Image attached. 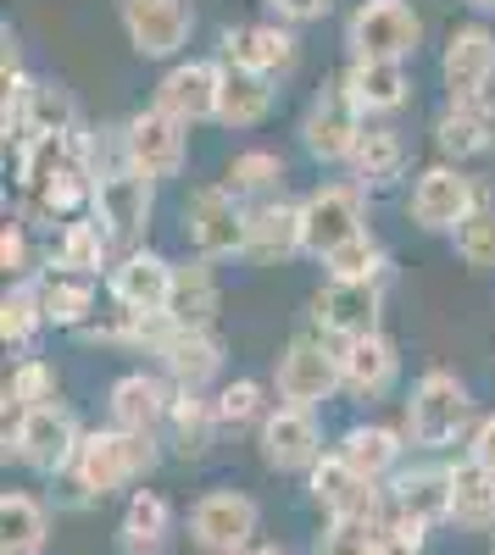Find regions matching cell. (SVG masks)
<instances>
[{
    "mask_svg": "<svg viewBox=\"0 0 495 555\" xmlns=\"http://www.w3.org/2000/svg\"><path fill=\"white\" fill-rule=\"evenodd\" d=\"M256 455H262L267 473H279V478H306V473L329 455V450H323V423H318V411L284 405V400H279L274 411H267V423L256 428Z\"/></svg>",
    "mask_w": 495,
    "mask_h": 555,
    "instance_id": "cell-14",
    "label": "cell"
},
{
    "mask_svg": "<svg viewBox=\"0 0 495 555\" xmlns=\"http://www.w3.org/2000/svg\"><path fill=\"white\" fill-rule=\"evenodd\" d=\"M274 112H279V78H262V73H240V67H229V78H223L217 128L251 133V128H262Z\"/></svg>",
    "mask_w": 495,
    "mask_h": 555,
    "instance_id": "cell-35",
    "label": "cell"
},
{
    "mask_svg": "<svg viewBox=\"0 0 495 555\" xmlns=\"http://www.w3.org/2000/svg\"><path fill=\"white\" fill-rule=\"evenodd\" d=\"M262 7H267V17H279L290 28H306V23H323L340 0H262Z\"/></svg>",
    "mask_w": 495,
    "mask_h": 555,
    "instance_id": "cell-47",
    "label": "cell"
},
{
    "mask_svg": "<svg viewBox=\"0 0 495 555\" xmlns=\"http://www.w3.org/2000/svg\"><path fill=\"white\" fill-rule=\"evenodd\" d=\"M384 522H368V517H323V528H318V539H312L306 555H373Z\"/></svg>",
    "mask_w": 495,
    "mask_h": 555,
    "instance_id": "cell-44",
    "label": "cell"
},
{
    "mask_svg": "<svg viewBox=\"0 0 495 555\" xmlns=\"http://www.w3.org/2000/svg\"><path fill=\"white\" fill-rule=\"evenodd\" d=\"M84 434L89 428L73 416V405H62V400L34 405V411H23V416L7 423V461H17V467L34 473V478H67Z\"/></svg>",
    "mask_w": 495,
    "mask_h": 555,
    "instance_id": "cell-3",
    "label": "cell"
},
{
    "mask_svg": "<svg viewBox=\"0 0 495 555\" xmlns=\"http://www.w3.org/2000/svg\"><path fill=\"white\" fill-rule=\"evenodd\" d=\"M51 328L45 322V306H39V284L34 278H17V284H7V295H0V345L17 350V356H34L39 334Z\"/></svg>",
    "mask_w": 495,
    "mask_h": 555,
    "instance_id": "cell-39",
    "label": "cell"
},
{
    "mask_svg": "<svg viewBox=\"0 0 495 555\" xmlns=\"http://www.w3.org/2000/svg\"><path fill=\"white\" fill-rule=\"evenodd\" d=\"M312 328L334 345L379 334L384 328V284L379 278H323V289L312 295Z\"/></svg>",
    "mask_w": 495,
    "mask_h": 555,
    "instance_id": "cell-15",
    "label": "cell"
},
{
    "mask_svg": "<svg viewBox=\"0 0 495 555\" xmlns=\"http://www.w3.org/2000/svg\"><path fill=\"white\" fill-rule=\"evenodd\" d=\"M117 151H123L128 167H140L145 178L167 183V178H178L190 167V122H178L173 112H162L151 101L117 128Z\"/></svg>",
    "mask_w": 495,
    "mask_h": 555,
    "instance_id": "cell-11",
    "label": "cell"
},
{
    "mask_svg": "<svg viewBox=\"0 0 495 555\" xmlns=\"http://www.w3.org/2000/svg\"><path fill=\"white\" fill-rule=\"evenodd\" d=\"M368 190L351 178H323L318 190L301 195V234H306V256L323 261L329 250L351 245L356 234H368Z\"/></svg>",
    "mask_w": 495,
    "mask_h": 555,
    "instance_id": "cell-8",
    "label": "cell"
},
{
    "mask_svg": "<svg viewBox=\"0 0 495 555\" xmlns=\"http://www.w3.org/2000/svg\"><path fill=\"white\" fill-rule=\"evenodd\" d=\"M429 139H434V156L440 162H479L495 151V101H445L429 122Z\"/></svg>",
    "mask_w": 495,
    "mask_h": 555,
    "instance_id": "cell-26",
    "label": "cell"
},
{
    "mask_svg": "<svg viewBox=\"0 0 495 555\" xmlns=\"http://www.w3.org/2000/svg\"><path fill=\"white\" fill-rule=\"evenodd\" d=\"M245 555H290V550L274 544V539H256V544H245Z\"/></svg>",
    "mask_w": 495,
    "mask_h": 555,
    "instance_id": "cell-50",
    "label": "cell"
},
{
    "mask_svg": "<svg viewBox=\"0 0 495 555\" xmlns=\"http://www.w3.org/2000/svg\"><path fill=\"white\" fill-rule=\"evenodd\" d=\"M363 128H368V117L345 101L340 83H329V89H318V95L306 101V112L295 122V139H301V156L312 167H345L351 151H356V139H363Z\"/></svg>",
    "mask_w": 495,
    "mask_h": 555,
    "instance_id": "cell-13",
    "label": "cell"
},
{
    "mask_svg": "<svg viewBox=\"0 0 495 555\" xmlns=\"http://www.w3.org/2000/svg\"><path fill=\"white\" fill-rule=\"evenodd\" d=\"M217 56L229 62V67H240V73L284 78V73H295V62H301V39H295V28H290V23H279V17L234 23V28H223Z\"/></svg>",
    "mask_w": 495,
    "mask_h": 555,
    "instance_id": "cell-20",
    "label": "cell"
},
{
    "mask_svg": "<svg viewBox=\"0 0 495 555\" xmlns=\"http://www.w3.org/2000/svg\"><path fill=\"white\" fill-rule=\"evenodd\" d=\"M156 467H162V434H134L106 423L84 434L67 483L84 500H112V494H134V483H145Z\"/></svg>",
    "mask_w": 495,
    "mask_h": 555,
    "instance_id": "cell-1",
    "label": "cell"
},
{
    "mask_svg": "<svg viewBox=\"0 0 495 555\" xmlns=\"http://www.w3.org/2000/svg\"><path fill=\"white\" fill-rule=\"evenodd\" d=\"M306 500L318 505L323 517H368V522H384V517H390L384 489L368 483L340 450H329L318 467L306 473Z\"/></svg>",
    "mask_w": 495,
    "mask_h": 555,
    "instance_id": "cell-19",
    "label": "cell"
},
{
    "mask_svg": "<svg viewBox=\"0 0 495 555\" xmlns=\"http://www.w3.org/2000/svg\"><path fill=\"white\" fill-rule=\"evenodd\" d=\"M217 434H223V423H217L212 395L178 389V395H173V411H167V423H162V444H173L178 461H201V455L217 444Z\"/></svg>",
    "mask_w": 495,
    "mask_h": 555,
    "instance_id": "cell-34",
    "label": "cell"
},
{
    "mask_svg": "<svg viewBox=\"0 0 495 555\" xmlns=\"http://www.w3.org/2000/svg\"><path fill=\"white\" fill-rule=\"evenodd\" d=\"M223 78H229V62L223 56H178L156 78V106L173 112L178 122H190V128L195 122H217Z\"/></svg>",
    "mask_w": 495,
    "mask_h": 555,
    "instance_id": "cell-17",
    "label": "cell"
},
{
    "mask_svg": "<svg viewBox=\"0 0 495 555\" xmlns=\"http://www.w3.org/2000/svg\"><path fill=\"white\" fill-rule=\"evenodd\" d=\"M384 500H390V517L395 522H418V528H440L452 522V461H407L390 483H384Z\"/></svg>",
    "mask_w": 495,
    "mask_h": 555,
    "instance_id": "cell-18",
    "label": "cell"
},
{
    "mask_svg": "<svg viewBox=\"0 0 495 555\" xmlns=\"http://www.w3.org/2000/svg\"><path fill=\"white\" fill-rule=\"evenodd\" d=\"M452 250H457V261L468 272H495V201L490 195L468 211V222L452 234Z\"/></svg>",
    "mask_w": 495,
    "mask_h": 555,
    "instance_id": "cell-42",
    "label": "cell"
},
{
    "mask_svg": "<svg viewBox=\"0 0 495 555\" xmlns=\"http://www.w3.org/2000/svg\"><path fill=\"white\" fill-rule=\"evenodd\" d=\"M117 28L140 62H178L190 56L195 7L190 0H117Z\"/></svg>",
    "mask_w": 495,
    "mask_h": 555,
    "instance_id": "cell-10",
    "label": "cell"
},
{
    "mask_svg": "<svg viewBox=\"0 0 495 555\" xmlns=\"http://www.w3.org/2000/svg\"><path fill=\"white\" fill-rule=\"evenodd\" d=\"M51 550V505L28 489L0 494V555H45Z\"/></svg>",
    "mask_w": 495,
    "mask_h": 555,
    "instance_id": "cell-36",
    "label": "cell"
},
{
    "mask_svg": "<svg viewBox=\"0 0 495 555\" xmlns=\"http://www.w3.org/2000/svg\"><path fill=\"white\" fill-rule=\"evenodd\" d=\"M345 89V101L363 112L368 122L379 117H395L401 106L412 101V62H384V56H345L340 78Z\"/></svg>",
    "mask_w": 495,
    "mask_h": 555,
    "instance_id": "cell-21",
    "label": "cell"
},
{
    "mask_svg": "<svg viewBox=\"0 0 495 555\" xmlns=\"http://www.w3.org/2000/svg\"><path fill=\"white\" fill-rule=\"evenodd\" d=\"M452 522L462 533H490L495 539V473L479 461H452Z\"/></svg>",
    "mask_w": 495,
    "mask_h": 555,
    "instance_id": "cell-38",
    "label": "cell"
},
{
    "mask_svg": "<svg viewBox=\"0 0 495 555\" xmlns=\"http://www.w3.org/2000/svg\"><path fill=\"white\" fill-rule=\"evenodd\" d=\"M173 272H178V261H167L162 250L128 245V250L112 261V272H106V300H112L117 311H167V300H173Z\"/></svg>",
    "mask_w": 495,
    "mask_h": 555,
    "instance_id": "cell-22",
    "label": "cell"
},
{
    "mask_svg": "<svg viewBox=\"0 0 495 555\" xmlns=\"http://www.w3.org/2000/svg\"><path fill=\"white\" fill-rule=\"evenodd\" d=\"M407 172H412V145H407V133H401L390 117L368 122L363 139H356V151H351V162H345V178L363 183L368 195H384V190H395V183L407 178Z\"/></svg>",
    "mask_w": 495,
    "mask_h": 555,
    "instance_id": "cell-27",
    "label": "cell"
},
{
    "mask_svg": "<svg viewBox=\"0 0 495 555\" xmlns=\"http://www.w3.org/2000/svg\"><path fill=\"white\" fill-rule=\"evenodd\" d=\"M173 384L162 366H134V373L112 378L106 389V423L117 428H134V434H162L167 411H173Z\"/></svg>",
    "mask_w": 495,
    "mask_h": 555,
    "instance_id": "cell-24",
    "label": "cell"
},
{
    "mask_svg": "<svg viewBox=\"0 0 495 555\" xmlns=\"http://www.w3.org/2000/svg\"><path fill=\"white\" fill-rule=\"evenodd\" d=\"M462 455L495 473V411H479V423H473L468 439H462Z\"/></svg>",
    "mask_w": 495,
    "mask_h": 555,
    "instance_id": "cell-49",
    "label": "cell"
},
{
    "mask_svg": "<svg viewBox=\"0 0 495 555\" xmlns=\"http://www.w3.org/2000/svg\"><path fill=\"white\" fill-rule=\"evenodd\" d=\"M323 278H390V250L379 245V234L368 228V234H356L351 245H340V250H329L323 256Z\"/></svg>",
    "mask_w": 495,
    "mask_h": 555,
    "instance_id": "cell-43",
    "label": "cell"
},
{
    "mask_svg": "<svg viewBox=\"0 0 495 555\" xmlns=\"http://www.w3.org/2000/svg\"><path fill=\"white\" fill-rule=\"evenodd\" d=\"M167 317L178 322V328H217V317H223V278H217V261H206V256L178 261Z\"/></svg>",
    "mask_w": 495,
    "mask_h": 555,
    "instance_id": "cell-33",
    "label": "cell"
},
{
    "mask_svg": "<svg viewBox=\"0 0 495 555\" xmlns=\"http://www.w3.org/2000/svg\"><path fill=\"white\" fill-rule=\"evenodd\" d=\"M123 256V245L106 234V228L96 222V217H73V222H62L56 234H51V250H45V267H62V272H84V278H101L106 284V272H112V261Z\"/></svg>",
    "mask_w": 495,
    "mask_h": 555,
    "instance_id": "cell-31",
    "label": "cell"
},
{
    "mask_svg": "<svg viewBox=\"0 0 495 555\" xmlns=\"http://www.w3.org/2000/svg\"><path fill=\"white\" fill-rule=\"evenodd\" d=\"M356 473H363L368 483H390L401 467H407V450H412V439H407V428H390V423H351L345 434H340V444H334Z\"/></svg>",
    "mask_w": 495,
    "mask_h": 555,
    "instance_id": "cell-32",
    "label": "cell"
},
{
    "mask_svg": "<svg viewBox=\"0 0 495 555\" xmlns=\"http://www.w3.org/2000/svg\"><path fill=\"white\" fill-rule=\"evenodd\" d=\"M78 128V112H73V95L51 78H34V95H28V133H67ZM23 133V139H28ZM17 139V145H23Z\"/></svg>",
    "mask_w": 495,
    "mask_h": 555,
    "instance_id": "cell-45",
    "label": "cell"
},
{
    "mask_svg": "<svg viewBox=\"0 0 495 555\" xmlns=\"http://www.w3.org/2000/svg\"><path fill=\"white\" fill-rule=\"evenodd\" d=\"M274 395L284 405H306V411H323L334 395H345V378H340V345L323 339L318 328L295 334L279 361H274Z\"/></svg>",
    "mask_w": 495,
    "mask_h": 555,
    "instance_id": "cell-5",
    "label": "cell"
},
{
    "mask_svg": "<svg viewBox=\"0 0 495 555\" xmlns=\"http://www.w3.org/2000/svg\"><path fill=\"white\" fill-rule=\"evenodd\" d=\"M290 256H306V234H301V201L279 195L251 206V228H245V261L251 267H279Z\"/></svg>",
    "mask_w": 495,
    "mask_h": 555,
    "instance_id": "cell-30",
    "label": "cell"
},
{
    "mask_svg": "<svg viewBox=\"0 0 495 555\" xmlns=\"http://www.w3.org/2000/svg\"><path fill=\"white\" fill-rule=\"evenodd\" d=\"M284 178H290V162L267 145H245L223 162V183L245 201V206H262V201H279L284 195Z\"/></svg>",
    "mask_w": 495,
    "mask_h": 555,
    "instance_id": "cell-37",
    "label": "cell"
},
{
    "mask_svg": "<svg viewBox=\"0 0 495 555\" xmlns=\"http://www.w3.org/2000/svg\"><path fill=\"white\" fill-rule=\"evenodd\" d=\"M62 400V373H56V361H45V356H17V366L7 373V423L34 405H51Z\"/></svg>",
    "mask_w": 495,
    "mask_h": 555,
    "instance_id": "cell-41",
    "label": "cell"
},
{
    "mask_svg": "<svg viewBox=\"0 0 495 555\" xmlns=\"http://www.w3.org/2000/svg\"><path fill=\"white\" fill-rule=\"evenodd\" d=\"M340 378H345V395L351 400H390L395 384H401V345L379 328V334H363V339H345L340 345Z\"/></svg>",
    "mask_w": 495,
    "mask_h": 555,
    "instance_id": "cell-25",
    "label": "cell"
},
{
    "mask_svg": "<svg viewBox=\"0 0 495 555\" xmlns=\"http://www.w3.org/2000/svg\"><path fill=\"white\" fill-rule=\"evenodd\" d=\"M39 306H45V322L56 334H84L89 322L101 317V278H84V272H62V267H45L39 278Z\"/></svg>",
    "mask_w": 495,
    "mask_h": 555,
    "instance_id": "cell-29",
    "label": "cell"
},
{
    "mask_svg": "<svg viewBox=\"0 0 495 555\" xmlns=\"http://www.w3.org/2000/svg\"><path fill=\"white\" fill-rule=\"evenodd\" d=\"M185 240L195 256L206 261H245V228H251V206L229 190V183H195L185 201Z\"/></svg>",
    "mask_w": 495,
    "mask_h": 555,
    "instance_id": "cell-4",
    "label": "cell"
},
{
    "mask_svg": "<svg viewBox=\"0 0 495 555\" xmlns=\"http://www.w3.org/2000/svg\"><path fill=\"white\" fill-rule=\"evenodd\" d=\"M156 366L173 389L212 395L223 384V366H229V345L217 339V328H173L156 350Z\"/></svg>",
    "mask_w": 495,
    "mask_h": 555,
    "instance_id": "cell-23",
    "label": "cell"
},
{
    "mask_svg": "<svg viewBox=\"0 0 495 555\" xmlns=\"http://www.w3.org/2000/svg\"><path fill=\"white\" fill-rule=\"evenodd\" d=\"M423 44V17L412 0H356L345 12V56L412 62Z\"/></svg>",
    "mask_w": 495,
    "mask_h": 555,
    "instance_id": "cell-9",
    "label": "cell"
},
{
    "mask_svg": "<svg viewBox=\"0 0 495 555\" xmlns=\"http://www.w3.org/2000/svg\"><path fill=\"white\" fill-rule=\"evenodd\" d=\"M185 533H190L195 555H234V550L256 544V533H262V505H256L245 489H206V494L190 505Z\"/></svg>",
    "mask_w": 495,
    "mask_h": 555,
    "instance_id": "cell-12",
    "label": "cell"
},
{
    "mask_svg": "<svg viewBox=\"0 0 495 555\" xmlns=\"http://www.w3.org/2000/svg\"><path fill=\"white\" fill-rule=\"evenodd\" d=\"M423 544H429V528L390 517V522L379 528V550H373V555H423Z\"/></svg>",
    "mask_w": 495,
    "mask_h": 555,
    "instance_id": "cell-48",
    "label": "cell"
},
{
    "mask_svg": "<svg viewBox=\"0 0 495 555\" xmlns=\"http://www.w3.org/2000/svg\"><path fill=\"white\" fill-rule=\"evenodd\" d=\"M440 83H445V101H490V89H495V28L484 17L457 23L445 34Z\"/></svg>",
    "mask_w": 495,
    "mask_h": 555,
    "instance_id": "cell-16",
    "label": "cell"
},
{
    "mask_svg": "<svg viewBox=\"0 0 495 555\" xmlns=\"http://www.w3.org/2000/svg\"><path fill=\"white\" fill-rule=\"evenodd\" d=\"M178 539V512L162 489H134L117 517V555H167Z\"/></svg>",
    "mask_w": 495,
    "mask_h": 555,
    "instance_id": "cell-28",
    "label": "cell"
},
{
    "mask_svg": "<svg viewBox=\"0 0 495 555\" xmlns=\"http://www.w3.org/2000/svg\"><path fill=\"white\" fill-rule=\"evenodd\" d=\"M462 7H468L473 17H495V0H462Z\"/></svg>",
    "mask_w": 495,
    "mask_h": 555,
    "instance_id": "cell-51",
    "label": "cell"
},
{
    "mask_svg": "<svg viewBox=\"0 0 495 555\" xmlns=\"http://www.w3.org/2000/svg\"><path fill=\"white\" fill-rule=\"evenodd\" d=\"M234 555H245V550H234Z\"/></svg>",
    "mask_w": 495,
    "mask_h": 555,
    "instance_id": "cell-52",
    "label": "cell"
},
{
    "mask_svg": "<svg viewBox=\"0 0 495 555\" xmlns=\"http://www.w3.org/2000/svg\"><path fill=\"white\" fill-rule=\"evenodd\" d=\"M0 267H7V278L17 284V278H39V250H34V228L23 217H7V228H0Z\"/></svg>",
    "mask_w": 495,
    "mask_h": 555,
    "instance_id": "cell-46",
    "label": "cell"
},
{
    "mask_svg": "<svg viewBox=\"0 0 495 555\" xmlns=\"http://www.w3.org/2000/svg\"><path fill=\"white\" fill-rule=\"evenodd\" d=\"M479 201H484V190H479L473 172H462L457 162H429L407 183V222L418 228V234H445L452 240Z\"/></svg>",
    "mask_w": 495,
    "mask_h": 555,
    "instance_id": "cell-6",
    "label": "cell"
},
{
    "mask_svg": "<svg viewBox=\"0 0 495 555\" xmlns=\"http://www.w3.org/2000/svg\"><path fill=\"white\" fill-rule=\"evenodd\" d=\"M473 423H479L473 389H468V378L452 373V366H429V373H418L407 400H401V428H407L412 450H423V455L457 450Z\"/></svg>",
    "mask_w": 495,
    "mask_h": 555,
    "instance_id": "cell-2",
    "label": "cell"
},
{
    "mask_svg": "<svg viewBox=\"0 0 495 555\" xmlns=\"http://www.w3.org/2000/svg\"><path fill=\"white\" fill-rule=\"evenodd\" d=\"M89 217H96L123 250H128V245H145L151 217H156V178H145L140 167H128L123 156H112V162L101 167V178H96Z\"/></svg>",
    "mask_w": 495,
    "mask_h": 555,
    "instance_id": "cell-7",
    "label": "cell"
},
{
    "mask_svg": "<svg viewBox=\"0 0 495 555\" xmlns=\"http://www.w3.org/2000/svg\"><path fill=\"white\" fill-rule=\"evenodd\" d=\"M274 389H267L262 378H223L212 389V405H217V423L223 434H245V428H262L267 411H274L279 400H267Z\"/></svg>",
    "mask_w": 495,
    "mask_h": 555,
    "instance_id": "cell-40",
    "label": "cell"
}]
</instances>
